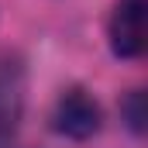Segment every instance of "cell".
I'll use <instances>...</instances> for the list:
<instances>
[{
  "instance_id": "cell-1",
  "label": "cell",
  "mask_w": 148,
  "mask_h": 148,
  "mask_svg": "<svg viewBox=\"0 0 148 148\" xmlns=\"http://www.w3.org/2000/svg\"><path fill=\"white\" fill-rule=\"evenodd\" d=\"M103 124V114H100V103L83 90V86H73L66 93H59L55 107H52V127L62 134V138H73V141H86L100 131Z\"/></svg>"
},
{
  "instance_id": "cell-2",
  "label": "cell",
  "mask_w": 148,
  "mask_h": 148,
  "mask_svg": "<svg viewBox=\"0 0 148 148\" xmlns=\"http://www.w3.org/2000/svg\"><path fill=\"white\" fill-rule=\"evenodd\" d=\"M145 10L148 0H117L107 24L110 52L117 59H141L145 52Z\"/></svg>"
},
{
  "instance_id": "cell-3",
  "label": "cell",
  "mask_w": 148,
  "mask_h": 148,
  "mask_svg": "<svg viewBox=\"0 0 148 148\" xmlns=\"http://www.w3.org/2000/svg\"><path fill=\"white\" fill-rule=\"evenodd\" d=\"M24 114V66L21 59L0 52V148L14 141Z\"/></svg>"
},
{
  "instance_id": "cell-4",
  "label": "cell",
  "mask_w": 148,
  "mask_h": 148,
  "mask_svg": "<svg viewBox=\"0 0 148 148\" xmlns=\"http://www.w3.org/2000/svg\"><path fill=\"white\" fill-rule=\"evenodd\" d=\"M141 103H145V97H141L138 90H134V93H131V100L124 103V114H127V124H131L134 131H141V127H145V110H141Z\"/></svg>"
}]
</instances>
